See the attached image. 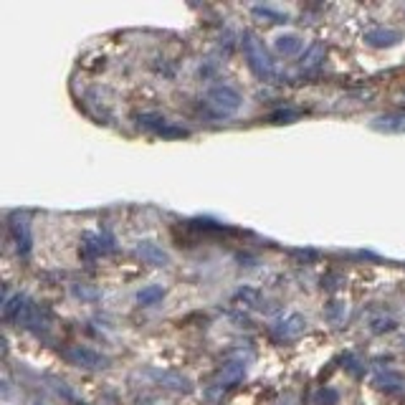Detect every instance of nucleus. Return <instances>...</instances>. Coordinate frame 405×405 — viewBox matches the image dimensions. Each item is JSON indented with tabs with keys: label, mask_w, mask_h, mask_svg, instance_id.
<instances>
[{
	"label": "nucleus",
	"mask_w": 405,
	"mask_h": 405,
	"mask_svg": "<svg viewBox=\"0 0 405 405\" xmlns=\"http://www.w3.org/2000/svg\"><path fill=\"white\" fill-rule=\"evenodd\" d=\"M240 46H243V53L248 58V66L259 79H274L276 76V63H274L271 53L266 51L264 41L253 31H243L240 36Z\"/></svg>",
	"instance_id": "f257e3e1"
},
{
	"label": "nucleus",
	"mask_w": 405,
	"mask_h": 405,
	"mask_svg": "<svg viewBox=\"0 0 405 405\" xmlns=\"http://www.w3.org/2000/svg\"><path fill=\"white\" fill-rule=\"evenodd\" d=\"M61 357L69 365L74 367H82V370H104L109 367V357L107 354L96 352L91 347H82V345H71V347H63L61 349Z\"/></svg>",
	"instance_id": "f03ea898"
},
{
	"label": "nucleus",
	"mask_w": 405,
	"mask_h": 405,
	"mask_svg": "<svg viewBox=\"0 0 405 405\" xmlns=\"http://www.w3.org/2000/svg\"><path fill=\"white\" fill-rule=\"evenodd\" d=\"M208 104L218 114H236L243 104V96L238 94V89L228 86V84H215L208 89Z\"/></svg>",
	"instance_id": "7ed1b4c3"
},
{
	"label": "nucleus",
	"mask_w": 405,
	"mask_h": 405,
	"mask_svg": "<svg viewBox=\"0 0 405 405\" xmlns=\"http://www.w3.org/2000/svg\"><path fill=\"white\" fill-rule=\"evenodd\" d=\"M8 231H11V236H13V243H15L18 256H23L25 259L33 248V236H31V226H28V221L20 218V215H13L11 223H8Z\"/></svg>",
	"instance_id": "20e7f679"
},
{
	"label": "nucleus",
	"mask_w": 405,
	"mask_h": 405,
	"mask_svg": "<svg viewBox=\"0 0 405 405\" xmlns=\"http://www.w3.org/2000/svg\"><path fill=\"white\" fill-rule=\"evenodd\" d=\"M307 329V319H304L302 314H286L284 319H278L276 324H271V337L278 342L284 340H294V337H299Z\"/></svg>",
	"instance_id": "39448f33"
},
{
	"label": "nucleus",
	"mask_w": 405,
	"mask_h": 405,
	"mask_svg": "<svg viewBox=\"0 0 405 405\" xmlns=\"http://www.w3.org/2000/svg\"><path fill=\"white\" fill-rule=\"evenodd\" d=\"M137 256L145 264L150 266H158V269H165V266H170V253L165 251L160 243H155V240H137Z\"/></svg>",
	"instance_id": "423d86ee"
},
{
	"label": "nucleus",
	"mask_w": 405,
	"mask_h": 405,
	"mask_svg": "<svg viewBox=\"0 0 405 405\" xmlns=\"http://www.w3.org/2000/svg\"><path fill=\"white\" fill-rule=\"evenodd\" d=\"M403 41V31L398 28H370L365 33V44L370 49H392V46H398Z\"/></svg>",
	"instance_id": "0eeeda50"
},
{
	"label": "nucleus",
	"mask_w": 405,
	"mask_h": 405,
	"mask_svg": "<svg viewBox=\"0 0 405 405\" xmlns=\"http://www.w3.org/2000/svg\"><path fill=\"white\" fill-rule=\"evenodd\" d=\"M150 375L158 380L162 387H167V390L193 392V380L183 373H175V370H150Z\"/></svg>",
	"instance_id": "6e6552de"
},
{
	"label": "nucleus",
	"mask_w": 405,
	"mask_h": 405,
	"mask_svg": "<svg viewBox=\"0 0 405 405\" xmlns=\"http://www.w3.org/2000/svg\"><path fill=\"white\" fill-rule=\"evenodd\" d=\"M370 129L380 134H405V112H387L380 114L370 122Z\"/></svg>",
	"instance_id": "1a4fd4ad"
},
{
	"label": "nucleus",
	"mask_w": 405,
	"mask_h": 405,
	"mask_svg": "<svg viewBox=\"0 0 405 405\" xmlns=\"http://www.w3.org/2000/svg\"><path fill=\"white\" fill-rule=\"evenodd\" d=\"M246 375V362L243 360H236V362H226L218 373V380H215V387L223 390V387H233L240 378Z\"/></svg>",
	"instance_id": "9d476101"
},
{
	"label": "nucleus",
	"mask_w": 405,
	"mask_h": 405,
	"mask_svg": "<svg viewBox=\"0 0 405 405\" xmlns=\"http://www.w3.org/2000/svg\"><path fill=\"white\" fill-rule=\"evenodd\" d=\"M324 53H327V46H324V41H314V44H309L307 49H304L299 66H302L304 71H314L316 66H322Z\"/></svg>",
	"instance_id": "9b49d317"
},
{
	"label": "nucleus",
	"mask_w": 405,
	"mask_h": 405,
	"mask_svg": "<svg viewBox=\"0 0 405 405\" xmlns=\"http://www.w3.org/2000/svg\"><path fill=\"white\" fill-rule=\"evenodd\" d=\"M373 385L378 387V390H387V392L403 390V387H405V375L392 373V370H385V373L375 375Z\"/></svg>",
	"instance_id": "f8f14e48"
},
{
	"label": "nucleus",
	"mask_w": 405,
	"mask_h": 405,
	"mask_svg": "<svg viewBox=\"0 0 405 405\" xmlns=\"http://www.w3.org/2000/svg\"><path fill=\"white\" fill-rule=\"evenodd\" d=\"M302 46H304V41L297 36V33H278V36L274 38V49H276L278 53H284V56L299 53Z\"/></svg>",
	"instance_id": "ddd939ff"
},
{
	"label": "nucleus",
	"mask_w": 405,
	"mask_h": 405,
	"mask_svg": "<svg viewBox=\"0 0 405 405\" xmlns=\"http://www.w3.org/2000/svg\"><path fill=\"white\" fill-rule=\"evenodd\" d=\"M162 297H165V286L150 284V286H145V289L137 291V304L139 307H152V304H158Z\"/></svg>",
	"instance_id": "4468645a"
},
{
	"label": "nucleus",
	"mask_w": 405,
	"mask_h": 405,
	"mask_svg": "<svg viewBox=\"0 0 405 405\" xmlns=\"http://www.w3.org/2000/svg\"><path fill=\"white\" fill-rule=\"evenodd\" d=\"M251 13H253V15H259V18H266L269 23H276V25L289 23V15H286V13H281V11H274L271 6H253Z\"/></svg>",
	"instance_id": "2eb2a0df"
},
{
	"label": "nucleus",
	"mask_w": 405,
	"mask_h": 405,
	"mask_svg": "<svg viewBox=\"0 0 405 405\" xmlns=\"http://www.w3.org/2000/svg\"><path fill=\"white\" fill-rule=\"evenodd\" d=\"M155 134H158V137H165V139H183V137H190V129H185V127H180V124H172V122L165 120L162 124L155 129Z\"/></svg>",
	"instance_id": "dca6fc26"
},
{
	"label": "nucleus",
	"mask_w": 405,
	"mask_h": 405,
	"mask_svg": "<svg viewBox=\"0 0 405 405\" xmlns=\"http://www.w3.org/2000/svg\"><path fill=\"white\" fill-rule=\"evenodd\" d=\"M233 302H243L240 307H259L261 294L256 289H251V286H243V289H238L233 294Z\"/></svg>",
	"instance_id": "f3484780"
},
{
	"label": "nucleus",
	"mask_w": 405,
	"mask_h": 405,
	"mask_svg": "<svg viewBox=\"0 0 405 405\" xmlns=\"http://www.w3.org/2000/svg\"><path fill=\"white\" fill-rule=\"evenodd\" d=\"M340 403V390H335V387H319V390L314 392V405H337Z\"/></svg>",
	"instance_id": "a211bd4d"
},
{
	"label": "nucleus",
	"mask_w": 405,
	"mask_h": 405,
	"mask_svg": "<svg viewBox=\"0 0 405 405\" xmlns=\"http://www.w3.org/2000/svg\"><path fill=\"white\" fill-rule=\"evenodd\" d=\"M302 117V109H276V112H271V117L269 120L271 122H276V124H289V122H294V120H299Z\"/></svg>",
	"instance_id": "6ab92c4d"
},
{
	"label": "nucleus",
	"mask_w": 405,
	"mask_h": 405,
	"mask_svg": "<svg viewBox=\"0 0 405 405\" xmlns=\"http://www.w3.org/2000/svg\"><path fill=\"white\" fill-rule=\"evenodd\" d=\"M71 294H74L76 299H82V302H96V299H99V291L86 284H74L71 286Z\"/></svg>",
	"instance_id": "aec40b11"
},
{
	"label": "nucleus",
	"mask_w": 405,
	"mask_h": 405,
	"mask_svg": "<svg viewBox=\"0 0 405 405\" xmlns=\"http://www.w3.org/2000/svg\"><path fill=\"white\" fill-rule=\"evenodd\" d=\"M324 314H327V319L329 322H342V319H345V314H347V307H345V302H332L327 307V311H324Z\"/></svg>",
	"instance_id": "412c9836"
},
{
	"label": "nucleus",
	"mask_w": 405,
	"mask_h": 405,
	"mask_svg": "<svg viewBox=\"0 0 405 405\" xmlns=\"http://www.w3.org/2000/svg\"><path fill=\"white\" fill-rule=\"evenodd\" d=\"M370 329H373L375 335H382V332H392V329H395V319H390V316H375L373 322H370Z\"/></svg>",
	"instance_id": "4be33fe9"
},
{
	"label": "nucleus",
	"mask_w": 405,
	"mask_h": 405,
	"mask_svg": "<svg viewBox=\"0 0 405 405\" xmlns=\"http://www.w3.org/2000/svg\"><path fill=\"white\" fill-rule=\"evenodd\" d=\"M33 405H46V403H41V400H36V403H33Z\"/></svg>",
	"instance_id": "5701e85b"
},
{
	"label": "nucleus",
	"mask_w": 405,
	"mask_h": 405,
	"mask_svg": "<svg viewBox=\"0 0 405 405\" xmlns=\"http://www.w3.org/2000/svg\"><path fill=\"white\" fill-rule=\"evenodd\" d=\"M403 345H405V340H403Z\"/></svg>",
	"instance_id": "b1692460"
}]
</instances>
